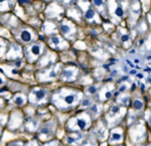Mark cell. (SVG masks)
<instances>
[{
	"label": "cell",
	"instance_id": "obj_33",
	"mask_svg": "<svg viewBox=\"0 0 151 146\" xmlns=\"http://www.w3.org/2000/svg\"><path fill=\"white\" fill-rule=\"evenodd\" d=\"M42 146H65L64 144H63L62 141L58 140V139H52L50 141H47V142L45 143H42Z\"/></svg>",
	"mask_w": 151,
	"mask_h": 146
},
{
	"label": "cell",
	"instance_id": "obj_22",
	"mask_svg": "<svg viewBox=\"0 0 151 146\" xmlns=\"http://www.w3.org/2000/svg\"><path fill=\"white\" fill-rule=\"evenodd\" d=\"M15 0H0V13L9 12L15 6Z\"/></svg>",
	"mask_w": 151,
	"mask_h": 146
},
{
	"label": "cell",
	"instance_id": "obj_7",
	"mask_svg": "<svg viewBox=\"0 0 151 146\" xmlns=\"http://www.w3.org/2000/svg\"><path fill=\"white\" fill-rule=\"evenodd\" d=\"M13 35L15 36L18 43H20V45L23 43L25 45L35 41L36 38H37V35H36L35 29L31 28L30 26L23 25V24L13 29Z\"/></svg>",
	"mask_w": 151,
	"mask_h": 146
},
{
	"label": "cell",
	"instance_id": "obj_13",
	"mask_svg": "<svg viewBox=\"0 0 151 146\" xmlns=\"http://www.w3.org/2000/svg\"><path fill=\"white\" fill-rule=\"evenodd\" d=\"M58 29H60L63 36L68 38V40H73L76 35V26L74 25V23L70 22L68 19H63L60 21V25H58Z\"/></svg>",
	"mask_w": 151,
	"mask_h": 146
},
{
	"label": "cell",
	"instance_id": "obj_14",
	"mask_svg": "<svg viewBox=\"0 0 151 146\" xmlns=\"http://www.w3.org/2000/svg\"><path fill=\"white\" fill-rule=\"evenodd\" d=\"M41 123H42L41 122V118H40V114H37V115H33L27 119H25L22 128L26 131V132L35 133V134Z\"/></svg>",
	"mask_w": 151,
	"mask_h": 146
},
{
	"label": "cell",
	"instance_id": "obj_41",
	"mask_svg": "<svg viewBox=\"0 0 151 146\" xmlns=\"http://www.w3.org/2000/svg\"><path fill=\"white\" fill-rule=\"evenodd\" d=\"M3 128H4V126L2 125L1 123H0V138H1L2 134H3Z\"/></svg>",
	"mask_w": 151,
	"mask_h": 146
},
{
	"label": "cell",
	"instance_id": "obj_17",
	"mask_svg": "<svg viewBox=\"0 0 151 146\" xmlns=\"http://www.w3.org/2000/svg\"><path fill=\"white\" fill-rule=\"evenodd\" d=\"M109 143L111 145H118L121 144L124 140V131L121 127L113 128L109 133Z\"/></svg>",
	"mask_w": 151,
	"mask_h": 146
},
{
	"label": "cell",
	"instance_id": "obj_6",
	"mask_svg": "<svg viewBox=\"0 0 151 146\" xmlns=\"http://www.w3.org/2000/svg\"><path fill=\"white\" fill-rule=\"evenodd\" d=\"M63 68L60 65H50L42 68L36 73V80L40 83H52L60 79Z\"/></svg>",
	"mask_w": 151,
	"mask_h": 146
},
{
	"label": "cell",
	"instance_id": "obj_37",
	"mask_svg": "<svg viewBox=\"0 0 151 146\" xmlns=\"http://www.w3.org/2000/svg\"><path fill=\"white\" fill-rule=\"evenodd\" d=\"M120 37H121V40H122L123 42H127V41H129V35H128V32H126L125 30H122L120 32Z\"/></svg>",
	"mask_w": 151,
	"mask_h": 146
},
{
	"label": "cell",
	"instance_id": "obj_45",
	"mask_svg": "<svg viewBox=\"0 0 151 146\" xmlns=\"http://www.w3.org/2000/svg\"><path fill=\"white\" fill-rule=\"evenodd\" d=\"M60 1H64V2H68L69 0H60Z\"/></svg>",
	"mask_w": 151,
	"mask_h": 146
},
{
	"label": "cell",
	"instance_id": "obj_44",
	"mask_svg": "<svg viewBox=\"0 0 151 146\" xmlns=\"http://www.w3.org/2000/svg\"><path fill=\"white\" fill-rule=\"evenodd\" d=\"M146 60H151V55H148V57L146 58Z\"/></svg>",
	"mask_w": 151,
	"mask_h": 146
},
{
	"label": "cell",
	"instance_id": "obj_30",
	"mask_svg": "<svg viewBox=\"0 0 151 146\" xmlns=\"http://www.w3.org/2000/svg\"><path fill=\"white\" fill-rule=\"evenodd\" d=\"M136 113H135V110H130L128 112V115H127V122H128V125H132V124L136 123Z\"/></svg>",
	"mask_w": 151,
	"mask_h": 146
},
{
	"label": "cell",
	"instance_id": "obj_47",
	"mask_svg": "<svg viewBox=\"0 0 151 146\" xmlns=\"http://www.w3.org/2000/svg\"><path fill=\"white\" fill-rule=\"evenodd\" d=\"M147 146H151V144H149V145H147Z\"/></svg>",
	"mask_w": 151,
	"mask_h": 146
},
{
	"label": "cell",
	"instance_id": "obj_26",
	"mask_svg": "<svg viewBox=\"0 0 151 146\" xmlns=\"http://www.w3.org/2000/svg\"><path fill=\"white\" fill-rule=\"evenodd\" d=\"M100 89H101V88H100L99 85H92V86H89L86 88L85 93H86L88 96H93V95H96L99 93Z\"/></svg>",
	"mask_w": 151,
	"mask_h": 146
},
{
	"label": "cell",
	"instance_id": "obj_36",
	"mask_svg": "<svg viewBox=\"0 0 151 146\" xmlns=\"http://www.w3.org/2000/svg\"><path fill=\"white\" fill-rule=\"evenodd\" d=\"M6 84H7V77L2 72H0V89L3 88Z\"/></svg>",
	"mask_w": 151,
	"mask_h": 146
},
{
	"label": "cell",
	"instance_id": "obj_27",
	"mask_svg": "<svg viewBox=\"0 0 151 146\" xmlns=\"http://www.w3.org/2000/svg\"><path fill=\"white\" fill-rule=\"evenodd\" d=\"M93 103H94V100L92 99L90 96H88V97H84V98L82 99V101H81V104H80V107H81V108H87V109H89Z\"/></svg>",
	"mask_w": 151,
	"mask_h": 146
},
{
	"label": "cell",
	"instance_id": "obj_29",
	"mask_svg": "<svg viewBox=\"0 0 151 146\" xmlns=\"http://www.w3.org/2000/svg\"><path fill=\"white\" fill-rule=\"evenodd\" d=\"M81 146H97V139L91 135L85 139Z\"/></svg>",
	"mask_w": 151,
	"mask_h": 146
},
{
	"label": "cell",
	"instance_id": "obj_21",
	"mask_svg": "<svg viewBox=\"0 0 151 146\" xmlns=\"http://www.w3.org/2000/svg\"><path fill=\"white\" fill-rule=\"evenodd\" d=\"M62 12H63L62 8L55 4V5H50V7H48L47 10V14L48 18L60 19V15H62Z\"/></svg>",
	"mask_w": 151,
	"mask_h": 146
},
{
	"label": "cell",
	"instance_id": "obj_31",
	"mask_svg": "<svg viewBox=\"0 0 151 146\" xmlns=\"http://www.w3.org/2000/svg\"><path fill=\"white\" fill-rule=\"evenodd\" d=\"M24 146H42V143H41L40 141L37 139V138L35 137V138H32V139H30V140L25 141Z\"/></svg>",
	"mask_w": 151,
	"mask_h": 146
},
{
	"label": "cell",
	"instance_id": "obj_19",
	"mask_svg": "<svg viewBox=\"0 0 151 146\" xmlns=\"http://www.w3.org/2000/svg\"><path fill=\"white\" fill-rule=\"evenodd\" d=\"M114 91H115L114 85L108 84V85H105L104 87H102L98 93L99 102H106L108 100H110L113 97Z\"/></svg>",
	"mask_w": 151,
	"mask_h": 146
},
{
	"label": "cell",
	"instance_id": "obj_46",
	"mask_svg": "<svg viewBox=\"0 0 151 146\" xmlns=\"http://www.w3.org/2000/svg\"><path fill=\"white\" fill-rule=\"evenodd\" d=\"M112 146H123L122 144H118V145H112Z\"/></svg>",
	"mask_w": 151,
	"mask_h": 146
},
{
	"label": "cell",
	"instance_id": "obj_49",
	"mask_svg": "<svg viewBox=\"0 0 151 146\" xmlns=\"http://www.w3.org/2000/svg\"><path fill=\"white\" fill-rule=\"evenodd\" d=\"M47 1H48V0H47Z\"/></svg>",
	"mask_w": 151,
	"mask_h": 146
},
{
	"label": "cell",
	"instance_id": "obj_48",
	"mask_svg": "<svg viewBox=\"0 0 151 146\" xmlns=\"http://www.w3.org/2000/svg\"><path fill=\"white\" fill-rule=\"evenodd\" d=\"M0 19H1V17H0Z\"/></svg>",
	"mask_w": 151,
	"mask_h": 146
},
{
	"label": "cell",
	"instance_id": "obj_40",
	"mask_svg": "<svg viewBox=\"0 0 151 146\" xmlns=\"http://www.w3.org/2000/svg\"><path fill=\"white\" fill-rule=\"evenodd\" d=\"M146 122L151 126V113L150 112H147V113H146Z\"/></svg>",
	"mask_w": 151,
	"mask_h": 146
},
{
	"label": "cell",
	"instance_id": "obj_11",
	"mask_svg": "<svg viewBox=\"0 0 151 146\" xmlns=\"http://www.w3.org/2000/svg\"><path fill=\"white\" fill-rule=\"evenodd\" d=\"M92 136L96 138L97 140L103 141L108 138V124H107L106 120L104 119H100L97 121V123L94 125L93 129L91 131Z\"/></svg>",
	"mask_w": 151,
	"mask_h": 146
},
{
	"label": "cell",
	"instance_id": "obj_42",
	"mask_svg": "<svg viewBox=\"0 0 151 146\" xmlns=\"http://www.w3.org/2000/svg\"><path fill=\"white\" fill-rule=\"evenodd\" d=\"M130 74L131 75H136V74H137V72H136V70H131Z\"/></svg>",
	"mask_w": 151,
	"mask_h": 146
},
{
	"label": "cell",
	"instance_id": "obj_38",
	"mask_svg": "<svg viewBox=\"0 0 151 146\" xmlns=\"http://www.w3.org/2000/svg\"><path fill=\"white\" fill-rule=\"evenodd\" d=\"M6 100L3 98V97L0 96V111L3 110L4 108H5V105H6Z\"/></svg>",
	"mask_w": 151,
	"mask_h": 146
},
{
	"label": "cell",
	"instance_id": "obj_23",
	"mask_svg": "<svg viewBox=\"0 0 151 146\" xmlns=\"http://www.w3.org/2000/svg\"><path fill=\"white\" fill-rule=\"evenodd\" d=\"M9 45H10V42L8 40L3 37H0V58H5Z\"/></svg>",
	"mask_w": 151,
	"mask_h": 146
},
{
	"label": "cell",
	"instance_id": "obj_1",
	"mask_svg": "<svg viewBox=\"0 0 151 146\" xmlns=\"http://www.w3.org/2000/svg\"><path fill=\"white\" fill-rule=\"evenodd\" d=\"M84 94L75 88L64 87L55 91L52 95L50 104L60 112H70L80 106Z\"/></svg>",
	"mask_w": 151,
	"mask_h": 146
},
{
	"label": "cell",
	"instance_id": "obj_20",
	"mask_svg": "<svg viewBox=\"0 0 151 146\" xmlns=\"http://www.w3.org/2000/svg\"><path fill=\"white\" fill-rule=\"evenodd\" d=\"M88 111L90 112V114L93 117V119L98 118V117L101 115V113L103 112V105L99 102H94L93 104L91 105Z\"/></svg>",
	"mask_w": 151,
	"mask_h": 146
},
{
	"label": "cell",
	"instance_id": "obj_12",
	"mask_svg": "<svg viewBox=\"0 0 151 146\" xmlns=\"http://www.w3.org/2000/svg\"><path fill=\"white\" fill-rule=\"evenodd\" d=\"M5 58L7 62H14V60H18L21 58H24L23 55V48L20 45V43L14 42L10 43L9 48L6 53Z\"/></svg>",
	"mask_w": 151,
	"mask_h": 146
},
{
	"label": "cell",
	"instance_id": "obj_24",
	"mask_svg": "<svg viewBox=\"0 0 151 146\" xmlns=\"http://www.w3.org/2000/svg\"><path fill=\"white\" fill-rule=\"evenodd\" d=\"M132 106L135 111H142L143 109H144V101H143L140 97L134 98L132 102Z\"/></svg>",
	"mask_w": 151,
	"mask_h": 146
},
{
	"label": "cell",
	"instance_id": "obj_3",
	"mask_svg": "<svg viewBox=\"0 0 151 146\" xmlns=\"http://www.w3.org/2000/svg\"><path fill=\"white\" fill-rule=\"evenodd\" d=\"M52 92L43 87H32L29 90L27 97H28V104L35 107H43L47 104L50 103Z\"/></svg>",
	"mask_w": 151,
	"mask_h": 146
},
{
	"label": "cell",
	"instance_id": "obj_2",
	"mask_svg": "<svg viewBox=\"0 0 151 146\" xmlns=\"http://www.w3.org/2000/svg\"><path fill=\"white\" fill-rule=\"evenodd\" d=\"M93 120L89 111L79 112L67 121L65 129L67 132H86L92 126Z\"/></svg>",
	"mask_w": 151,
	"mask_h": 146
},
{
	"label": "cell",
	"instance_id": "obj_25",
	"mask_svg": "<svg viewBox=\"0 0 151 146\" xmlns=\"http://www.w3.org/2000/svg\"><path fill=\"white\" fill-rule=\"evenodd\" d=\"M117 103L122 107H128L129 104H130V97L126 94H122L118 97V100H117Z\"/></svg>",
	"mask_w": 151,
	"mask_h": 146
},
{
	"label": "cell",
	"instance_id": "obj_5",
	"mask_svg": "<svg viewBox=\"0 0 151 146\" xmlns=\"http://www.w3.org/2000/svg\"><path fill=\"white\" fill-rule=\"evenodd\" d=\"M45 52V45L40 40H35L31 43L24 45L23 55L26 63L28 64H35Z\"/></svg>",
	"mask_w": 151,
	"mask_h": 146
},
{
	"label": "cell",
	"instance_id": "obj_34",
	"mask_svg": "<svg viewBox=\"0 0 151 146\" xmlns=\"http://www.w3.org/2000/svg\"><path fill=\"white\" fill-rule=\"evenodd\" d=\"M93 4L97 9H99L100 11L105 10V2L104 0H93Z\"/></svg>",
	"mask_w": 151,
	"mask_h": 146
},
{
	"label": "cell",
	"instance_id": "obj_9",
	"mask_svg": "<svg viewBox=\"0 0 151 146\" xmlns=\"http://www.w3.org/2000/svg\"><path fill=\"white\" fill-rule=\"evenodd\" d=\"M125 111H126L125 107L120 106L118 103H113L112 106L110 107V109H109V112L106 116V119H105L107 124L110 125L112 123V125H115V123L122 120Z\"/></svg>",
	"mask_w": 151,
	"mask_h": 146
},
{
	"label": "cell",
	"instance_id": "obj_8",
	"mask_svg": "<svg viewBox=\"0 0 151 146\" xmlns=\"http://www.w3.org/2000/svg\"><path fill=\"white\" fill-rule=\"evenodd\" d=\"M24 121H25V118H24L23 112L21 111L20 109L15 108L14 110L11 111L10 114H9L8 121H7L5 127L8 129L9 131L20 130V129L23 127Z\"/></svg>",
	"mask_w": 151,
	"mask_h": 146
},
{
	"label": "cell",
	"instance_id": "obj_4",
	"mask_svg": "<svg viewBox=\"0 0 151 146\" xmlns=\"http://www.w3.org/2000/svg\"><path fill=\"white\" fill-rule=\"evenodd\" d=\"M58 129V120L55 117H52L48 120L40 124V128L35 133V138H37L41 143L55 139V133Z\"/></svg>",
	"mask_w": 151,
	"mask_h": 146
},
{
	"label": "cell",
	"instance_id": "obj_18",
	"mask_svg": "<svg viewBox=\"0 0 151 146\" xmlns=\"http://www.w3.org/2000/svg\"><path fill=\"white\" fill-rule=\"evenodd\" d=\"M48 45L52 50H65L68 47V43L65 42V40L58 35H53L48 38Z\"/></svg>",
	"mask_w": 151,
	"mask_h": 146
},
{
	"label": "cell",
	"instance_id": "obj_10",
	"mask_svg": "<svg viewBox=\"0 0 151 146\" xmlns=\"http://www.w3.org/2000/svg\"><path fill=\"white\" fill-rule=\"evenodd\" d=\"M86 138V132H67L62 142L65 146H81Z\"/></svg>",
	"mask_w": 151,
	"mask_h": 146
},
{
	"label": "cell",
	"instance_id": "obj_32",
	"mask_svg": "<svg viewBox=\"0 0 151 146\" xmlns=\"http://www.w3.org/2000/svg\"><path fill=\"white\" fill-rule=\"evenodd\" d=\"M115 15L119 18H122L124 16V9L120 4H115Z\"/></svg>",
	"mask_w": 151,
	"mask_h": 146
},
{
	"label": "cell",
	"instance_id": "obj_35",
	"mask_svg": "<svg viewBox=\"0 0 151 146\" xmlns=\"http://www.w3.org/2000/svg\"><path fill=\"white\" fill-rule=\"evenodd\" d=\"M24 143H25V141L21 139H14L7 143L5 146H24Z\"/></svg>",
	"mask_w": 151,
	"mask_h": 146
},
{
	"label": "cell",
	"instance_id": "obj_39",
	"mask_svg": "<svg viewBox=\"0 0 151 146\" xmlns=\"http://www.w3.org/2000/svg\"><path fill=\"white\" fill-rule=\"evenodd\" d=\"M127 89H128V85L127 84H122L120 87H119L118 91H119V93H123V92H125Z\"/></svg>",
	"mask_w": 151,
	"mask_h": 146
},
{
	"label": "cell",
	"instance_id": "obj_16",
	"mask_svg": "<svg viewBox=\"0 0 151 146\" xmlns=\"http://www.w3.org/2000/svg\"><path fill=\"white\" fill-rule=\"evenodd\" d=\"M78 73H79V70H78L77 68L70 67V65L65 67V68H63L62 72H60V80L65 83H73L77 80Z\"/></svg>",
	"mask_w": 151,
	"mask_h": 146
},
{
	"label": "cell",
	"instance_id": "obj_43",
	"mask_svg": "<svg viewBox=\"0 0 151 146\" xmlns=\"http://www.w3.org/2000/svg\"><path fill=\"white\" fill-rule=\"evenodd\" d=\"M137 77H138V78H140V79H143V78H144V76H143V75H140V74H138V75H137Z\"/></svg>",
	"mask_w": 151,
	"mask_h": 146
},
{
	"label": "cell",
	"instance_id": "obj_15",
	"mask_svg": "<svg viewBox=\"0 0 151 146\" xmlns=\"http://www.w3.org/2000/svg\"><path fill=\"white\" fill-rule=\"evenodd\" d=\"M7 104L15 107V108L21 109L28 104V97L26 94L21 93V92H17V93L12 95L11 98L7 102Z\"/></svg>",
	"mask_w": 151,
	"mask_h": 146
},
{
	"label": "cell",
	"instance_id": "obj_28",
	"mask_svg": "<svg viewBox=\"0 0 151 146\" xmlns=\"http://www.w3.org/2000/svg\"><path fill=\"white\" fill-rule=\"evenodd\" d=\"M95 17H96V13H95V10L93 8L88 7L87 9H85V18L88 21H93Z\"/></svg>",
	"mask_w": 151,
	"mask_h": 146
}]
</instances>
